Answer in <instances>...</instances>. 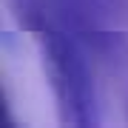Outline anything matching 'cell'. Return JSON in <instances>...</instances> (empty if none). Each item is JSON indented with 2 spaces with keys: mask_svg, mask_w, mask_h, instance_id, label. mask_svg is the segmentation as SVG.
I'll list each match as a JSON object with an SVG mask.
<instances>
[{
  "mask_svg": "<svg viewBox=\"0 0 128 128\" xmlns=\"http://www.w3.org/2000/svg\"><path fill=\"white\" fill-rule=\"evenodd\" d=\"M14 12L20 26L32 32L40 46L43 71L54 91L60 122L74 128H94L100 122V105L82 40L60 14L46 9L43 0H14Z\"/></svg>",
  "mask_w": 128,
  "mask_h": 128,
  "instance_id": "cell-1",
  "label": "cell"
}]
</instances>
